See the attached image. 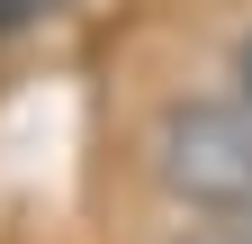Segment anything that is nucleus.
<instances>
[{
	"mask_svg": "<svg viewBox=\"0 0 252 244\" xmlns=\"http://www.w3.org/2000/svg\"><path fill=\"white\" fill-rule=\"evenodd\" d=\"M162 199L198 217H243L252 208V100H171L144 136Z\"/></svg>",
	"mask_w": 252,
	"mask_h": 244,
	"instance_id": "nucleus-1",
	"label": "nucleus"
},
{
	"mask_svg": "<svg viewBox=\"0 0 252 244\" xmlns=\"http://www.w3.org/2000/svg\"><path fill=\"white\" fill-rule=\"evenodd\" d=\"M36 18H54V0H0V37H27Z\"/></svg>",
	"mask_w": 252,
	"mask_h": 244,
	"instance_id": "nucleus-2",
	"label": "nucleus"
},
{
	"mask_svg": "<svg viewBox=\"0 0 252 244\" xmlns=\"http://www.w3.org/2000/svg\"><path fill=\"white\" fill-rule=\"evenodd\" d=\"M189 244H252V208H243V217H207Z\"/></svg>",
	"mask_w": 252,
	"mask_h": 244,
	"instance_id": "nucleus-3",
	"label": "nucleus"
},
{
	"mask_svg": "<svg viewBox=\"0 0 252 244\" xmlns=\"http://www.w3.org/2000/svg\"><path fill=\"white\" fill-rule=\"evenodd\" d=\"M225 73H234V100H252V27L234 37V54H225Z\"/></svg>",
	"mask_w": 252,
	"mask_h": 244,
	"instance_id": "nucleus-4",
	"label": "nucleus"
}]
</instances>
